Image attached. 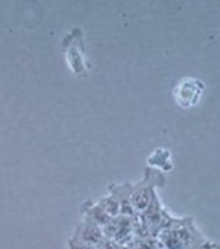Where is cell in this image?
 <instances>
[{"label":"cell","mask_w":220,"mask_h":249,"mask_svg":"<svg viewBox=\"0 0 220 249\" xmlns=\"http://www.w3.org/2000/svg\"><path fill=\"white\" fill-rule=\"evenodd\" d=\"M166 184V176L164 172L147 166L144 172V178L140 181L130 183V201L136 214L143 213L150 205L157 188H162Z\"/></svg>","instance_id":"obj_1"},{"label":"cell","mask_w":220,"mask_h":249,"mask_svg":"<svg viewBox=\"0 0 220 249\" xmlns=\"http://www.w3.org/2000/svg\"><path fill=\"white\" fill-rule=\"evenodd\" d=\"M72 242L82 244V245H90V247H98L101 248L107 241L103 229L94 223L89 222L86 219H82V222L75 227L73 234L71 237Z\"/></svg>","instance_id":"obj_3"},{"label":"cell","mask_w":220,"mask_h":249,"mask_svg":"<svg viewBox=\"0 0 220 249\" xmlns=\"http://www.w3.org/2000/svg\"><path fill=\"white\" fill-rule=\"evenodd\" d=\"M68 244H70V249H103V248H98V247H90V245L75 244V242H72V241H70Z\"/></svg>","instance_id":"obj_10"},{"label":"cell","mask_w":220,"mask_h":249,"mask_svg":"<svg viewBox=\"0 0 220 249\" xmlns=\"http://www.w3.org/2000/svg\"><path fill=\"white\" fill-rule=\"evenodd\" d=\"M205 85L202 80L194 79V78H185L180 80L175 88V101L177 106L182 108H191L198 104L201 100Z\"/></svg>","instance_id":"obj_2"},{"label":"cell","mask_w":220,"mask_h":249,"mask_svg":"<svg viewBox=\"0 0 220 249\" xmlns=\"http://www.w3.org/2000/svg\"><path fill=\"white\" fill-rule=\"evenodd\" d=\"M96 202L98 204V206L110 216V217L121 216V206L118 204V201L115 199V196H111L110 193H108L107 196H100Z\"/></svg>","instance_id":"obj_8"},{"label":"cell","mask_w":220,"mask_h":249,"mask_svg":"<svg viewBox=\"0 0 220 249\" xmlns=\"http://www.w3.org/2000/svg\"><path fill=\"white\" fill-rule=\"evenodd\" d=\"M73 35L75 37L71 39L70 36L65 37L70 45L67 47V57H68V62H70L71 68L73 73L80 75L82 72L86 73V64H85V58H83V45L79 47V43H82V36H80V29H73Z\"/></svg>","instance_id":"obj_4"},{"label":"cell","mask_w":220,"mask_h":249,"mask_svg":"<svg viewBox=\"0 0 220 249\" xmlns=\"http://www.w3.org/2000/svg\"><path fill=\"white\" fill-rule=\"evenodd\" d=\"M147 166L158 169L164 173H167L173 170V162H172V155L170 151L166 148H157L151 152L147 160Z\"/></svg>","instance_id":"obj_6"},{"label":"cell","mask_w":220,"mask_h":249,"mask_svg":"<svg viewBox=\"0 0 220 249\" xmlns=\"http://www.w3.org/2000/svg\"><path fill=\"white\" fill-rule=\"evenodd\" d=\"M80 212H82L83 219H86L89 222L94 223L97 226H100L101 229H103L107 223H108V220L111 219V217L98 206V204H97V202H93V201H88V202H85V204L82 205Z\"/></svg>","instance_id":"obj_7"},{"label":"cell","mask_w":220,"mask_h":249,"mask_svg":"<svg viewBox=\"0 0 220 249\" xmlns=\"http://www.w3.org/2000/svg\"><path fill=\"white\" fill-rule=\"evenodd\" d=\"M129 249H159L158 240L154 237H144V238H133V241L128 245Z\"/></svg>","instance_id":"obj_9"},{"label":"cell","mask_w":220,"mask_h":249,"mask_svg":"<svg viewBox=\"0 0 220 249\" xmlns=\"http://www.w3.org/2000/svg\"><path fill=\"white\" fill-rule=\"evenodd\" d=\"M108 193L115 196L121 206V216H136L130 201V183L126 181L122 184H111L108 187Z\"/></svg>","instance_id":"obj_5"}]
</instances>
